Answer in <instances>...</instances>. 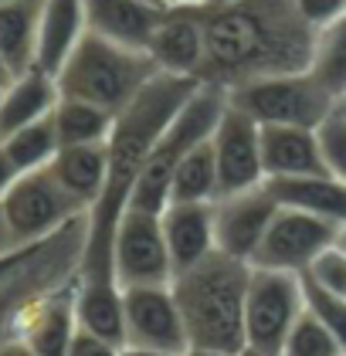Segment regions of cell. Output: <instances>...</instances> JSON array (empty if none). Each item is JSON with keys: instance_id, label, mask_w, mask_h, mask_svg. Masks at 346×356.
<instances>
[{"instance_id": "cell-17", "label": "cell", "mask_w": 346, "mask_h": 356, "mask_svg": "<svg viewBox=\"0 0 346 356\" xmlns=\"http://www.w3.org/2000/svg\"><path fill=\"white\" fill-rule=\"evenodd\" d=\"M160 224L173 258V272H184L217 251L214 200H173L160 211Z\"/></svg>"}, {"instance_id": "cell-42", "label": "cell", "mask_w": 346, "mask_h": 356, "mask_svg": "<svg viewBox=\"0 0 346 356\" xmlns=\"http://www.w3.org/2000/svg\"><path fill=\"white\" fill-rule=\"evenodd\" d=\"M238 356H265V353H258V350H248V346H244V350H241Z\"/></svg>"}, {"instance_id": "cell-24", "label": "cell", "mask_w": 346, "mask_h": 356, "mask_svg": "<svg viewBox=\"0 0 346 356\" xmlns=\"http://www.w3.org/2000/svg\"><path fill=\"white\" fill-rule=\"evenodd\" d=\"M38 24L41 0H14L0 7V58L10 65L14 75L38 65Z\"/></svg>"}, {"instance_id": "cell-2", "label": "cell", "mask_w": 346, "mask_h": 356, "mask_svg": "<svg viewBox=\"0 0 346 356\" xmlns=\"http://www.w3.org/2000/svg\"><path fill=\"white\" fill-rule=\"evenodd\" d=\"M204 82L180 79L160 72L146 85L126 109L116 115L112 136H109V177L99 204L88 211V234H85V254H81V275H112V238L119 218L129 207L139 170L146 166L153 146L160 143L166 126L177 119V112L190 102V95Z\"/></svg>"}, {"instance_id": "cell-3", "label": "cell", "mask_w": 346, "mask_h": 356, "mask_svg": "<svg viewBox=\"0 0 346 356\" xmlns=\"http://www.w3.org/2000/svg\"><path fill=\"white\" fill-rule=\"evenodd\" d=\"M251 265L224 251H211L204 261L173 275L170 289L180 305L187 343L197 350L238 356L244 339V299H248Z\"/></svg>"}, {"instance_id": "cell-33", "label": "cell", "mask_w": 346, "mask_h": 356, "mask_svg": "<svg viewBox=\"0 0 346 356\" xmlns=\"http://www.w3.org/2000/svg\"><path fill=\"white\" fill-rule=\"evenodd\" d=\"M295 7H299L302 21L313 31L326 28V24H333L336 17L346 14V0H295Z\"/></svg>"}, {"instance_id": "cell-4", "label": "cell", "mask_w": 346, "mask_h": 356, "mask_svg": "<svg viewBox=\"0 0 346 356\" xmlns=\"http://www.w3.org/2000/svg\"><path fill=\"white\" fill-rule=\"evenodd\" d=\"M157 75L160 68L146 51L116 44L88 31L54 79L65 99H81L119 115Z\"/></svg>"}, {"instance_id": "cell-49", "label": "cell", "mask_w": 346, "mask_h": 356, "mask_svg": "<svg viewBox=\"0 0 346 356\" xmlns=\"http://www.w3.org/2000/svg\"><path fill=\"white\" fill-rule=\"evenodd\" d=\"M343 356H346V353H343Z\"/></svg>"}, {"instance_id": "cell-39", "label": "cell", "mask_w": 346, "mask_h": 356, "mask_svg": "<svg viewBox=\"0 0 346 356\" xmlns=\"http://www.w3.org/2000/svg\"><path fill=\"white\" fill-rule=\"evenodd\" d=\"M10 79H14V72H10V65H7V61L0 58V88H3L7 82H10Z\"/></svg>"}, {"instance_id": "cell-1", "label": "cell", "mask_w": 346, "mask_h": 356, "mask_svg": "<svg viewBox=\"0 0 346 356\" xmlns=\"http://www.w3.org/2000/svg\"><path fill=\"white\" fill-rule=\"evenodd\" d=\"M309 28L295 0H231L204 3V68L200 82L224 95L268 75L306 72L313 55Z\"/></svg>"}, {"instance_id": "cell-18", "label": "cell", "mask_w": 346, "mask_h": 356, "mask_svg": "<svg viewBox=\"0 0 346 356\" xmlns=\"http://www.w3.org/2000/svg\"><path fill=\"white\" fill-rule=\"evenodd\" d=\"M75 312L79 329L126 346V289L116 275H75Z\"/></svg>"}, {"instance_id": "cell-47", "label": "cell", "mask_w": 346, "mask_h": 356, "mask_svg": "<svg viewBox=\"0 0 346 356\" xmlns=\"http://www.w3.org/2000/svg\"><path fill=\"white\" fill-rule=\"evenodd\" d=\"M163 3H170V0H163Z\"/></svg>"}, {"instance_id": "cell-6", "label": "cell", "mask_w": 346, "mask_h": 356, "mask_svg": "<svg viewBox=\"0 0 346 356\" xmlns=\"http://www.w3.org/2000/svg\"><path fill=\"white\" fill-rule=\"evenodd\" d=\"M228 102L251 115L258 126H302L316 129L326 115H333L336 99L309 72L268 75L228 92Z\"/></svg>"}, {"instance_id": "cell-7", "label": "cell", "mask_w": 346, "mask_h": 356, "mask_svg": "<svg viewBox=\"0 0 346 356\" xmlns=\"http://www.w3.org/2000/svg\"><path fill=\"white\" fill-rule=\"evenodd\" d=\"M3 218L10 224V234L21 248L45 245L58 231H65L72 220L88 218L72 193L58 184L52 166L45 170H27L14 180V187L0 200Z\"/></svg>"}, {"instance_id": "cell-8", "label": "cell", "mask_w": 346, "mask_h": 356, "mask_svg": "<svg viewBox=\"0 0 346 356\" xmlns=\"http://www.w3.org/2000/svg\"><path fill=\"white\" fill-rule=\"evenodd\" d=\"M302 312H306L302 275L251 265L248 299H244L248 350H258L265 356H282V346H285V339H289V332Z\"/></svg>"}, {"instance_id": "cell-23", "label": "cell", "mask_w": 346, "mask_h": 356, "mask_svg": "<svg viewBox=\"0 0 346 356\" xmlns=\"http://www.w3.org/2000/svg\"><path fill=\"white\" fill-rule=\"evenodd\" d=\"M52 173L58 184L79 200L85 211L99 204L109 177V146L106 143H85V146H61L52 160Z\"/></svg>"}, {"instance_id": "cell-32", "label": "cell", "mask_w": 346, "mask_h": 356, "mask_svg": "<svg viewBox=\"0 0 346 356\" xmlns=\"http://www.w3.org/2000/svg\"><path fill=\"white\" fill-rule=\"evenodd\" d=\"M302 278H309L313 285H320V289L333 292V296H346V248L340 245L326 248Z\"/></svg>"}, {"instance_id": "cell-13", "label": "cell", "mask_w": 346, "mask_h": 356, "mask_svg": "<svg viewBox=\"0 0 346 356\" xmlns=\"http://www.w3.org/2000/svg\"><path fill=\"white\" fill-rule=\"evenodd\" d=\"M126 346L187 353V329L170 285H133L126 289Z\"/></svg>"}, {"instance_id": "cell-19", "label": "cell", "mask_w": 346, "mask_h": 356, "mask_svg": "<svg viewBox=\"0 0 346 356\" xmlns=\"http://www.w3.org/2000/svg\"><path fill=\"white\" fill-rule=\"evenodd\" d=\"M268 193L278 207L302 211L336 227L346 224V180L333 173H306V177H272L265 180Z\"/></svg>"}, {"instance_id": "cell-10", "label": "cell", "mask_w": 346, "mask_h": 356, "mask_svg": "<svg viewBox=\"0 0 346 356\" xmlns=\"http://www.w3.org/2000/svg\"><path fill=\"white\" fill-rule=\"evenodd\" d=\"M112 275L123 289L133 285H170L173 282V258L163 238L160 214L126 207L112 238Z\"/></svg>"}, {"instance_id": "cell-29", "label": "cell", "mask_w": 346, "mask_h": 356, "mask_svg": "<svg viewBox=\"0 0 346 356\" xmlns=\"http://www.w3.org/2000/svg\"><path fill=\"white\" fill-rule=\"evenodd\" d=\"M282 356H343V346H340L336 336L306 309V312L299 316V323L292 326V332H289V339H285V346H282Z\"/></svg>"}, {"instance_id": "cell-46", "label": "cell", "mask_w": 346, "mask_h": 356, "mask_svg": "<svg viewBox=\"0 0 346 356\" xmlns=\"http://www.w3.org/2000/svg\"><path fill=\"white\" fill-rule=\"evenodd\" d=\"M3 3H14V0H0V7H3Z\"/></svg>"}, {"instance_id": "cell-38", "label": "cell", "mask_w": 346, "mask_h": 356, "mask_svg": "<svg viewBox=\"0 0 346 356\" xmlns=\"http://www.w3.org/2000/svg\"><path fill=\"white\" fill-rule=\"evenodd\" d=\"M123 356H184V353H163V350H136V346H123Z\"/></svg>"}, {"instance_id": "cell-25", "label": "cell", "mask_w": 346, "mask_h": 356, "mask_svg": "<svg viewBox=\"0 0 346 356\" xmlns=\"http://www.w3.org/2000/svg\"><path fill=\"white\" fill-rule=\"evenodd\" d=\"M316 82L340 102L346 99V14L336 17L333 24L316 31L313 38V55L306 68Z\"/></svg>"}, {"instance_id": "cell-48", "label": "cell", "mask_w": 346, "mask_h": 356, "mask_svg": "<svg viewBox=\"0 0 346 356\" xmlns=\"http://www.w3.org/2000/svg\"><path fill=\"white\" fill-rule=\"evenodd\" d=\"M0 92H3V88H0Z\"/></svg>"}, {"instance_id": "cell-11", "label": "cell", "mask_w": 346, "mask_h": 356, "mask_svg": "<svg viewBox=\"0 0 346 356\" xmlns=\"http://www.w3.org/2000/svg\"><path fill=\"white\" fill-rule=\"evenodd\" d=\"M336 241H340V227L336 224L313 218V214H302V211L278 207L251 265L255 268L306 275L309 265L320 258L326 248L336 245Z\"/></svg>"}, {"instance_id": "cell-34", "label": "cell", "mask_w": 346, "mask_h": 356, "mask_svg": "<svg viewBox=\"0 0 346 356\" xmlns=\"http://www.w3.org/2000/svg\"><path fill=\"white\" fill-rule=\"evenodd\" d=\"M68 356H123V346L106 343V339H99V336H92V332L79 329V336H75V343H72Z\"/></svg>"}, {"instance_id": "cell-12", "label": "cell", "mask_w": 346, "mask_h": 356, "mask_svg": "<svg viewBox=\"0 0 346 356\" xmlns=\"http://www.w3.org/2000/svg\"><path fill=\"white\" fill-rule=\"evenodd\" d=\"M214 163H217V180H221V197L224 193H241L265 184V166H262V126L235 109L231 102L224 106L217 126L211 133Z\"/></svg>"}, {"instance_id": "cell-45", "label": "cell", "mask_w": 346, "mask_h": 356, "mask_svg": "<svg viewBox=\"0 0 346 356\" xmlns=\"http://www.w3.org/2000/svg\"><path fill=\"white\" fill-rule=\"evenodd\" d=\"M170 3H204V0H170Z\"/></svg>"}, {"instance_id": "cell-26", "label": "cell", "mask_w": 346, "mask_h": 356, "mask_svg": "<svg viewBox=\"0 0 346 356\" xmlns=\"http://www.w3.org/2000/svg\"><path fill=\"white\" fill-rule=\"evenodd\" d=\"M54 129L61 146H85V143H109L112 136V126H116V115L92 102H81V99H58L54 106Z\"/></svg>"}, {"instance_id": "cell-41", "label": "cell", "mask_w": 346, "mask_h": 356, "mask_svg": "<svg viewBox=\"0 0 346 356\" xmlns=\"http://www.w3.org/2000/svg\"><path fill=\"white\" fill-rule=\"evenodd\" d=\"M336 245H340V248H346V224H343V227H340V241H336Z\"/></svg>"}, {"instance_id": "cell-37", "label": "cell", "mask_w": 346, "mask_h": 356, "mask_svg": "<svg viewBox=\"0 0 346 356\" xmlns=\"http://www.w3.org/2000/svg\"><path fill=\"white\" fill-rule=\"evenodd\" d=\"M0 356H34V353L27 350L21 339H14V336H3V339H0Z\"/></svg>"}, {"instance_id": "cell-9", "label": "cell", "mask_w": 346, "mask_h": 356, "mask_svg": "<svg viewBox=\"0 0 346 356\" xmlns=\"http://www.w3.org/2000/svg\"><path fill=\"white\" fill-rule=\"evenodd\" d=\"M75 275L24 296L10 312L7 336L21 339L34 356H68L75 336H79Z\"/></svg>"}, {"instance_id": "cell-31", "label": "cell", "mask_w": 346, "mask_h": 356, "mask_svg": "<svg viewBox=\"0 0 346 356\" xmlns=\"http://www.w3.org/2000/svg\"><path fill=\"white\" fill-rule=\"evenodd\" d=\"M316 139L322 149V163L333 177L346 180V115L333 109V115H326L316 126Z\"/></svg>"}, {"instance_id": "cell-27", "label": "cell", "mask_w": 346, "mask_h": 356, "mask_svg": "<svg viewBox=\"0 0 346 356\" xmlns=\"http://www.w3.org/2000/svg\"><path fill=\"white\" fill-rule=\"evenodd\" d=\"M0 146L7 149L10 163L17 166L21 173L52 166V160L58 156V149H61V139H58V129H54V115H45V119L31 122L24 129L3 136Z\"/></svg>"}, {"instance_id": "cell-40", "label": "cell", "mask_w": 346, "mask_h": 356, "mask_svg": "<svg viewBox=\"0 0 346 356\" xmlns=\"http://www.w3.org/2000/svg\"><path fill=\"white\" fill-rule=\"evenodd\" d=\"M184 356H231V353H217V350H197V346H190Z\"/></svg>"}, {"instance_id": "cell-21", "label": "cell", "mask_w": 346, "mask_h": 356, "mask_svg": "<svg viewBox=\"0 0 346 356\" xmlns=\"http://www.w3.org/2000/svg\"><path fill=\"white\" fill-rule=\"evenodd\" d=\"M262 166H265V180L329 173L322 163L316 129H302V126H262Z\"/></svg>"}, {"instance_id": "cell-43", "label": "cell", "mask_w": 346, "mask_h": 356, "mask_svg": "<svg viewBox=\"0 0 346 356\" xmlns=\"http://www.w3.org/2000/svg\"><path fill=\"white\" fill-rule=\"evenodd\" d=\"M207 7H221V3H231V0H204Z\"/></svg>"}, {"instance_id": "cell-30", "label": "cell", "mask_w": 346, "mask_h": 356, "mask_svg": "<svg viewBox=\"0 0 346 356\" xmlns=\"http://www.w3.org/2000/svg\"><path fill=\"white\" fill-rule=\"evenodd\" d=\"M302 289H306V309L336 336V343L346 353V296H333L320 285H313L309 278H302Z\"/></svg>"}, {"instance_id": "cell-35", "label": "cell", "mask_w": 346, "mask_h": 356, "mask_svg": "<svg viewBox=\"0 0 346 356\" xmlns=\"http://www.w3.org/2000/svg\"><path fill=\"white\" fill-rule=\"evenodd\" d=\"M17 177H21V170H17V166L10 163V156H7V149L0 146V200L7 197V191L14 187V180H17Z\"/></svg>"}, {"instance_id": "cell-28", "label": "cell", "mask_w": 346, "mask_h": 356, "mask_svg": "<svg viewBox=\"0 0 346 356\" xmlns=\"http://www.w3.org/2000/svg\"><path fill=\"white\" fill-rule=\"evenodd\" d=\"M221 197V180H217V163H214L211 136L197 143L184 156V163L173 173L170 187V204L173 200H217Z\"/></svg>"}, {"instance_id": "cell-16", "label": "cell", "mask_w": 346, "mask_h": 356, "mask_svg": "<svg viewBox=\"0 0 346 356\" xmlns=\"http://www.w3.org/2000/svg\"><path fill=\"white\" fill-rule=\"evenodd\" d=\"M163 10H166L163 0H85L88 31L136 51L150 48L163 21Z\"/></svg>"}, {"instance_id": "cell-5", "label": "cell", "mask_w": 346, "mask_h": 356, "mask_svg": "<svg viewBox=\"0 0 346 356\" xmlns=\"http://www.w3.org/2000/svg\"><path fill=\"white\" fill-rule=\"evenodd\" d=\"M224 106H228V95L221 88H214V85H200L190 95V102L177 112V119L166 126L160 143L153 146L146 166L139 170V180H136V187H133L129 207L160 214L163 207L170 204V187H173L177 166L184 163V156L197 143H204L214 133Z\"/></svg>"}, {"instance_id": "cell-22", "label": "cell", "mask_w": 346, "mask_h": 356, "mask_svg": "<svg viewBox=\"0 0 346 356\" xmlns=\"http://www.w3.org/2000/svg\"><path fill=\"white\" fill-rule=\"evenodd\" d=\"M58 99H61L58 79L48 72L31 68V72L14 75L0 92V139L38 122V119H45V115H52Z\"/></svg>"}, {"instance_id": "cell-15", "label": "cell", "mask_w": 346, "mask_h": 356, "mask_svg": "<svg viewBox=\"0 0 346 356\" xmlns=\"http://www.w3.org/2000/svg\"><path fill=\"white\" fill-rule=\"evenodd\" d=\"M146 55L166 75L197 79L204 68V3H166Z\"/></svg>"}, {"instance_id": "cell-36", "label": "cell", "mask_w": 346, "mask_h": 356, "mask_svg": "<svg viewBox=\"0 0 346 356\" xmlns=\"http://www.w3.org/2000/svg\"><path fill=\"white\" fill-rule=\"evenodd\" d=\"M17 241H14V234H10V224H7V218H3V207H0V258L3 254H10V251H17Z\"/></svg>"}, {"instance_id": "cell-14", "label": "cell", "mask_w": 346, "mask_h": 356, "mask_svg": "<svg viewBox=\"0 0 346 356\" xmlns=\"http://www.w3.org/2000/svg\"><path fill=\"white\" fill-rule=\"evenodd\" d=\"M275 197L268 187H251L241 193H224L214 200V234H217V251L241 258V261H255L258 248L265 241L268 227L275 220Z\"/></svg>"}, {"instance_id": "cell-44", "label": "cell", "mask_w": 346, "mask_h": 356, "mask_svg": "<svg viewBox=\"0 0 346 356\" xmlns=\"http://www.w3.org/2000/svg\"><path fill=\"white\" fill-rule=\"evenodd\" d=\"M336 112H340V115H346V99H340V102H336Z\"/></svg>"}, {"instance_id": "cell-20", "label": "cell", "mask_w": 346, "mask_h": 356, "mask_svg": "<svg viewBox=\"0 0 346 356\" xmlns=\"http://www.w3.org/2000/svg\"><path fill=\"white\" fill-rule=\"evenodd\" d=\"M88 34L85 0H41V24H38V65L41 72L58 75L61 65L72 58L79 41Z\"/></svg>"}]
</instances>
